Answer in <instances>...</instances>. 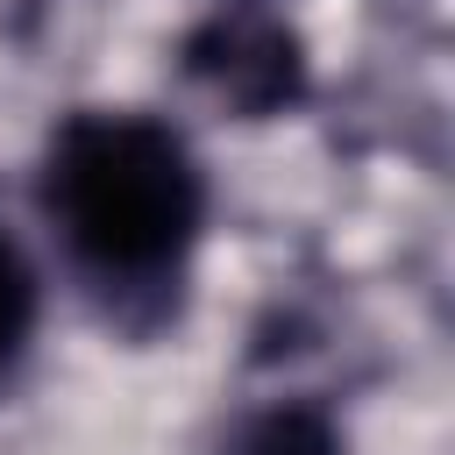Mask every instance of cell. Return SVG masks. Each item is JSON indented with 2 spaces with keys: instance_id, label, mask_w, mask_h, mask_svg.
I'll return each mask as SVG.
<instances>
[{
  "instance_id": "obj_1",
  "label": "cell",
  "mask_w": 455,
  "mask_h": 455,
  "mask_svg": "<svg viewBox=\"0 0 455 455\" xmlns=\"http://www.w3.org/2000/svg\"><path fill=\"white\" fill-rule=\"evenodd\" d=\"M43 213L78 277L135 320V306H171L206 235V171L171 121L85 107L43 149Z\"/></svg>"
},
{
  "instance_id": "obj_2",
  "label": "cell",
  "mask_w": 455,
  "mask_h": 455,
  "mask_svg": "<svg viewBox=\"0 0 455 455\" xmlns=\"http://www.w3.org/2000/svg\"><path fill=\"white\" fill-rule=\"evenodd\" d=\"M185 71L242 121L284 114L306 92V43L263 7H220L185 36Z\"/></svg>"
},
{
  "instance_id": "obj_3",
  "label": "cell",
  "mask_w": 455,
  "mask_h": 455,
  "mask_svg": "<svg viewBox=\"0 0 455 455\" xmlns=\"http://www.w3.org/2000/svg\"><path fill=\"white\" fill-rule=\"evenodd\" d=\"M220 455H341V434L313 398H277V405H256L220 441Z\"/></svg>"
},
{
  "instance_id": "obj_4",
  "label": "cell",
  "mask_w": 455,
  "mask_h": 455,
  "mask_svg": "<svg viewBox=\"0 0 455 455\" xmlns=\"http://www.w3.org/2000/svg\"><path fill=\"white\" fill-rule=\"evenodd\" d=\"M28 334H36V270L14 249V235L0 228V384L28 355Z\"/></svg>"
}]
</instances>
